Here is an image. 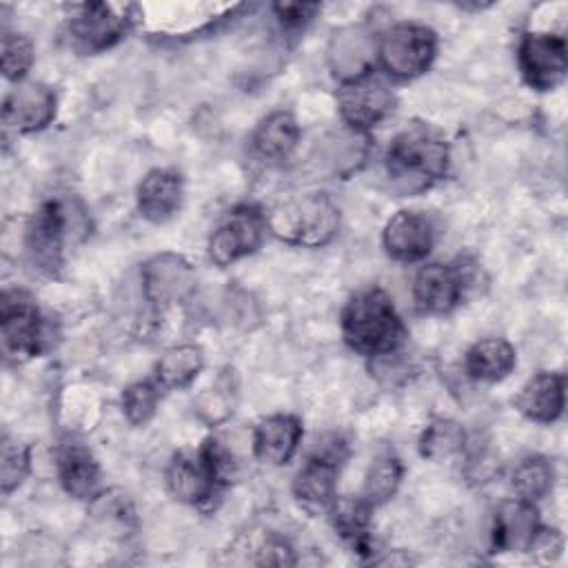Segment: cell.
Returning a JSON list of instances; mask_svg holds the SVG:
<instances>
[{
  "mask_svg": "<svg viewBox=\"0 0 568 568\" xmlns=\"http://www.w3.org/2000/svg\"><path fill=\"white\" fill-rule=\"evenodd\" d=\"M342 335L355 353L373 359L399 351L408 337L393 297L382 288L359 291L346 302Z\"/></svg>",
  "mask_w": 568,
  "mask_h": 568,
  "instance_id": "1",
  "label": "cell"
},
{
  "mask_svg": "<svg viewBox=\"0 0 568 568\" xmlns=\"http://www.w3.org/2000/svg\"><path fill=\"white\" fill-rule=\"evenodd\" d=\"M450 151L446 140L426 124L399 131L386 151L388 178L402 193L428 189L448 171Z\"/></svg>",
  "mask_w": 568,
  "mask_h": 568,
  "instance_id": "2",
  "label": "cell"
},
{
  "mask_svg": "<svg viewBox=\"0 0 568 568\" xmlns=\"http://www.w3.org/2000/svg\"><path fill=\"white\" fill-rule=\"evenodd\" d=\"M266 226L284 242L317 248L328 244L339 229V211L324 193H306L297 200L277 204Z\"/></svg>",
  "mask_w": 568,
  "mask_h": 568,
  "instance_id": "3",
  "label": "cell"
},
{
  "mask_svg": "<svg viewBox=\"0 0 568 568\" xmlns=\"http://www.w3.org/2000/svg\"><path fill=\"white\" fill-rule=\"evenodd\" d=\"M133 4L87 2L67 20L69 44L80 53H100L118 44L133 24Z\"/></svg>",
  "mask_w": 568,
  "mask_h": 568,
  "instance_id": "4",
  "label": "cell"
},
{
  "mask_svg": "<svg viewBox=\"0 0 568 568\" xmlns=\"http://www.w3.org/2000/svg\"><path fill=\"white\" fill-rule=\"evenodd\" d=\"M377 55L388 75L399 80L417 78L428 71L437 55V33L426 24H393L382 33Z\"/></svg>",
  "mask_w": 568,
  "mask_h": 568,
  "instance_id": "5",
  "label": "cell"
},
{
  "mask_svg": "<svg viewBox=\"0 0 568 568\" xmlns=\"http://www.w3.org/2000/svg\"><path fill=\"white\" fill-rule=\"evenodd\" d=\"M60 200L42 202L24 226V255L44 277H55L64 266L69 215Z\"/></svg>",
  "mask_w": 568,
  "mask_h": 568,
  "instance_id": "6",
  "label": "cell"
},
{
  "mask_svg": "<svg viewBox=\"0 0 568 568\" xmlns=\"http://www.w3.org/2000/svg\"><path fill=\"white\" fill-rule=\"evenodd\" d=\"M346 459V442L333 435L328 442L322 439L315 453L308 455L304 466L293 479V495L297 504L311 515L328 513L337 497V475Z\"/></svg>",
  "mask_w": 568,
  "mask_h": 568,
  "instance_id": "7",
  "label": "cell"
},
{
  "mask_svg": "<svg viewBox=\"0 0 568 568\" xmlns=\"http://www.w3.org/2000/svg\"><path fill=\"white\" fill-rule=\"evenodd\" d=\"M0 335L7 357L29 359L42 353L47 342V324L36 300L27 291H2Z\"/></svg>",
  "mask_w": 568,
  "mask_h": 568,
  "instance_id": "8",
  "label": "cell"
},
{
  "mask_svg": "<svg viewBox=\"0 0 568 568\" xmlns=\"http://www.w3.org/2000/svg\"><path fill=\"white\" fill-rule=\"evenodd\" d=\"M339 118L355 131L379 124L395 109V93L384 78L366 69L342 80L335 93Z\"/></svg>",
  "mask_w": 568,
  "mask_h": 568,
  "instance_id": "9",
  "label": "cell"
},
{
  "mask_svg": "<svg viewBox=\"0 0 568 568\" xmlns=\"http://www.w3.org/2000/svg\"><path fill=\"white\" fill-rule=\"evenodd\" d=\"M517 62L528 87L550 91L564 82L568 71L566 38L544 31L524 33L517 49Z\"/></svg>",
  "mask_w": 568,
  "mask_h": 568,
  "instance_id": "10",
  "label": "cell"
},
{
  "mask_svg": "<svg viewBox=\"0 0 568 568\" xmlns=\"http://www.w3.org/2000/svg\"><path fill=\"white\" fill-rule=\"evenodd\" d=\"M266 229V215L253 206H237L213 231L209 240V257L217 266H229L255 253Z\"/></svg>",
  "mask_w": 568,
  "mask_h": 568,
  "instance_id": "11",
  "label": "cell"
},
{
  "mask_svg": "<svg viewBox=\"0 0 568 568\" xmlns=\"http://www.w3.org/2000/svg\"><path fill=\"white\" fill-rule=\"evenodd\" d=\"M195 271L182 255L160 253L142 264L144 297L158 308L184 302L195 291Z\"/></svg>",
  "mask_w": 568,
  "mask_h": 568,
  "instance_id": "12",
  "label": "cell"
},
{
  "mask_svg": "<svg viewBox=\"0 0 568 568\" xmlns=\"http://www.w3.org/2000/svg\"><path fill=\"white\" fill-rule=\"evenodd\" d=\"M55 118V93L36 80H20L4 95L2 122L16 133H33Z\"/></svg>",
  "mask_w": 568,
  "mask_h": 568,
  "instance_id": "13",
  "label": "cell"
},
{
  "mask_svg": "<svg viewBox=\"0 0 568 568\" xmlns=\"http://www.w3.org/2000/svg\"><path fill=\"white\" fill-rule=\"evenodd\" d=\"M384 251L397 262L424 260L435 244V226L419 211H397L382 233Z\"/></svg>",
  "mask_w": 568,
  "mask_h": 568,
  "instance_id": "14",
  "label": "cell"
},
{
  "mask_svg": "<svg viewBox=\"0 0 568 568\" xmlns=\"http://www.w3.org/2000/svg\"><path fill=\"white\" fill-rule=\"evenodd\" d=\"M539 517L532 501L508 499L504 501L493 517V548L499 552H524L530 548L537 530Z\"/></svg>",
  "mask_w": 568,
  "mask_h": 568,
  "instance_id": "15",
  "label": "cell"
},
{
  "mask_svg": "<svg viewBox=\"0 0 568 568\" xmlns=\"http://www.w3.org/2000/svg\"><path fill=\"white\" fill-rule=\"evenodd\" d=\"M464 293V277L450 264H426L415 273L413 297L417 306L426 313H448L453 311Z\"/></svg>",
  "mask_w": 568,
  "mask_h": 568,
  "instance_id": "16",
  "label": "cell"
},
{
  "mask_svg": "<svg viewBox=\"0 0 568 568\" xmlns=\"http://www.w3.org/2000/svg\"><path fill=\"white\" fill-rule=\"evenodd\" d=\"M55 468L62 488L82 501L95 499L100 490V464L82 442H64L55 453Z\"/></svg>",
  "mask_w": 568,
  "mask_h": 568,
  "instance_id": "17",
  "label": "cell"
},
{
  "mask_svg": "<svg viewBox=\"0 0 568 568\" xmlns=\"http://www.w3.org/2000/svg\"><path fill=\"white\" fill-rule=\"evenodd\" d=\"M164 481L169 493L189 506H202L211 501L213 493L217 490V484L213 481L204 459L200 453H178L166 466Z\"/></svg>",
  "mask_w": 568,
  "mask_h": 568,
  "instance_id": "18",
  "label": "cell"
},
{
  "mask_svg": "<svg viewBox=\"0 0 568 568\" xmlns=\"http://www.w3.org/2000/svg\"><path fill=\"white\" fill-rule=\"evenodd\" d=\"M182 178L171 169L149 171L138 186V211L144 220L162 224L182 206Z\"/></svg>",
  "mask_w": 568,
  "mask_h": 568,
  "instance_id": "19",
  "label": "cell"
},
{
  "mask_svg": "<svg viewBox=\"0 0 568 568\" xmlns=\"http://www.w3.org/2000/svg\"><path fill=\"white\" fill-rule=\"evenodd\" d=\"M302 439V424L293 415H271L255 426L253 453L268 466L288 464Z\"/></svg>",
  "mask_w": 568,
  "mask_h": 568,
  "instance_id": "20",
  "label": "cell"
},
{
  "mask_svg": "<svg viewBox=\"0 0 568 568\" xmlns=\"http://www.w3.org/2000/svg\"><path fill=\"white\" fill-rule=\"evenodd\" d=\"M564 377L557 373L541 371L521 386L515 406L524 417L539 424H548L564 413Z\"/></svg>",
  "mask_w": 568,
  "mask_h": 568,
  "instance_id": "21",
  "label": "cell"
},
{
  "mask_svg": "<svg viewBox=\"0 0 568 568\" xmlns=\"http://www.w3.org/2000/svg\"><path fill=\"white\" fill-rule=\"evenodd\" d=\"M515 348L501 337H486L466 351L464 368L473 379L499 382L515 368Z\"/></svg>",
  "mask_w": 568,
  "mask_h": 568,
  "instance_id": "22",
  "label": "cell"
},
{
  "mask_svg": "<svg viewBox=\"0 0 568 568\" xmlns=\"http://www.w3.org/2000/svg\"><path fill=\"white\" fill-rule=\"evenodd\" d=\"M251 142L257 155L266 160H282L291 155L300 142L297 120L288 111H275L255 126Z\"/></svg>",
  "mask_w": 568,
  "mask_h": 568,
  "instance_id": "23",
  "label": "cell"
},
{
  "mask_svg": "<svg viewBox=\"0 0 568 568\" xmlns=\"http://www.w3.org/2000/svg\"><path fill=\"white\" fill-rule=\"evenodd\" d=\"M371 510L373 506L359 495V497H335L328 515L333 521V528L346 539L351 541V546L366 555L371 552Z\"/></svg>",
  "mask_w": 568,
  "mask_h": 568,
  "instance_id": "24",
  "label": "cell"
},
{
  "mask_svg": "<svg viewBox=\"0 0 568 568\" xmlns=\"http://www.w3.org/2000/svg\"><path fill=\"white\" fill-rule=\"evenodd\" d=\"M204 368V353L195 344L169 348L155 364V379L162 388H184Z\"/></svg>",
  "mask_w": 568,
  "mask_h": 568,
  "instance_id": "25",
  "label": "cell"
},
{
  "mask_svg": "<svg viewBox=\"0 0 568 568\" xmlns=\"http://www.w3.org/2000/svg\"><path fill=\"white\" fill-rule=\"evenodd\" d=\"M402 473H404V466L399 462V457L390 450L386 453H379L368 473H366V479H364V488H362V497L375 508L384 501H388L397 488H399V481H402Z\"/></svg>",
  "mask_w": 568,
  "mask_h": 568,
  "instance_id": "26",
  "label": "cell"
},
{
  "mask_svg": "<svg viewBox=\"0 0 568 568\" xmlns=\"http://www.w3.org/2000/svg\"><path fill=\"white\" fill-rule=\"evenodd\" d=\"M466 444V433L459 422L437 417L419 435V455L433 462H442L459 453Z\"/></svg>",
  "mask_w": 568,
  "mask_h": 568,
  "instance_id": "27",
  "label": "cell"
},
{
  "mask_svg": "<svg viewBox=\"0 0 568 568\" xmlns=\"http://www.w3.org/2000/svg\"><path fill=\"white\" fill-rule=\"evenodd\" d=\"M555 481V466L546 457H526L513 473V488L519 499L537 501L548 495Z\"/></svg>",
  "mask_w": 568,
  "mask_h": 568,
  "instance_id": "28",
  "label": "cell"
},
{
  "mask_svg": "<svg viewBox=\"0 0 568 568\" xmlns=\"http://www.w3.org/2000/svg\"><path fill=\"white\" fill-rule=\"evenodd\" d=\"M33 42L24 33H13L4 31L2 33V44H0V60H2V73L7 80L20 82L31 64H33Z\"/></svg>",
  "mask_w": 568,
  "mask_h": 568,
  "instance_id": "29",
  "label": "cell"
},
{
  "mask_svg": "<svg viewBox=\"0 0 568 568\" xmlns=\"http://www.w3.org/2000/svg\"><path fill=\"white\" fill-rule=\"evenodd\" d=\"M29 448L18 439L4 435L0 444V488L4 495L16 490L24 481V477L29 475Z\"/></svg>",
  "mask_w": 568,
  "mask_h": 568,
  "instance_id": "30",
  "label": "cell"
},
{
  "mask_svg": "<svg viewBox=\"0 0 568 568\" xmlns=\"http://www.w3.org/2000/svg\"><path fill=\"white\" fill-rule=\"evenodd\" d=\"M160 390L153 382L129 384L122 393V413L133 426H144L158 410Z\"/></svg>",
  "mask_w": 568,
  "mask_h": 568,
  "instance_id": "31",
  "label": "cell"
},
{
  "mask_svg": "<svg viewBox=\"0 0 568 568\" xmlns=\"http://www.w3.org/2000/svg\"><path fill=\"white\" fill-rule=\"evenodd\" d=\"M197 453L202 455L217 488L231 484L237 477V462H235L233 453L217 437H206Z\"/></svg>",
  "mask_w": 568,
  "mask_h": 568,
  "instance_id": "32",
  "label": "cell"
},
{
  "mask_svg": "<svg viewBox=\"0 0 568 568\" xmlns=\"http://www.w3.org/2000/svg\"><path fill=\"white\" fill-rule=\"evenodd\" d=\"M197 413L206 422H220L229 413H233V397H231V386L229 384H217L202 393L197 402Z\"/></svg>",
  "mask_w": 568,
  "mask_h": 568,
  "instance_id": "33",
  "label": "cell"
},
{
  "mask_svg": "<svg viewBox=\"0 0 568 568\" xmlns=\"http://www.w3.org/2000/svg\"><path fill=\"white\" fill-rule=\"evenodd\" d=\"M273 11L286 29H300L315 18V13L320 11V4L317 2H277L273 4Z\"/></svg>",
  "mask_w": 568,
  "mask_h": 568,
  "instance_id": "34",
  "label": "cell"
}]
</instances>
